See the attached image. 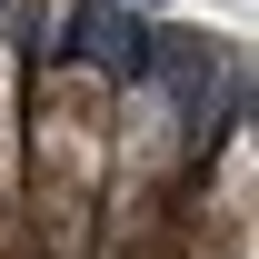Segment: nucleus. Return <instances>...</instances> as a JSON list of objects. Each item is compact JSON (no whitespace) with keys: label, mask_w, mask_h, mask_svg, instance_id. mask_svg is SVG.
<instances>
[{"label":"nucleus","mask_w":259,"mask_h":259,"mask_svg":"<svg viewBox=\"0 0 259 259\" xmlns=\"http://www.w3.org/2000/svg\"><path fill=\"white\" fill-rule=\"evenodd\" d=\"M100 169H110V70L100 60H50L30 80L20 169H10V199H20L40 259H90Z\"/></svg>","instance_id":"1"},{"label":"nucleus","mask_w":259,"mask_h":259,"mask_svg":"<svg viewBox=\"0 0 259 259\" xmlns=\"http://www.w3.org/2000/svg\"><path fill=\"white\" fill-rule=\"evenodd\" d=\"M169 180H180V100L160 80L110 90V169H100L90 239L110 259H160L169 239Z\"/></svg>","instance_id":"2"},{"label":"nucleus","mask_w":259,"mask_h":259,"mask_svg":"<svg viewBox=\"0 0 259 259\" xmlns=\"http://www.w3.org/2000/svg\"><path fill=\"white\" fill-rule=\"evenodd\" d=\"M10 169H20V60L0 40V199H10Z\"/></svg>","instance_id":"3"}]
</instances>
